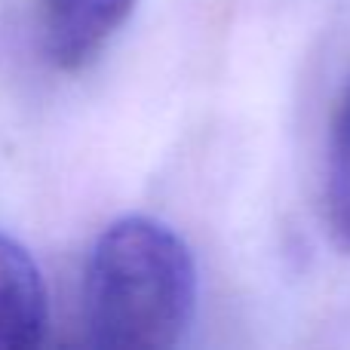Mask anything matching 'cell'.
I'll return each mask as SVG.
<instances>
[{
	"label": "cell",
	"mask_w": 350,
	"mask_h": 350,
	"mask_svg": "<svg viewBox=\"0 0 350 350\" xmlns=\"http://www.w3.org/2000/svg\"><path fill=\"white\" fill-rule=\"evenodd\" d=\"M80 308L86 341L96 347H175L197 308L187 243L151 215L117 218L86 255Z\"/></svg>",
	"instance_id": "6da1fadb"
},
{
	"label": "cell",
	"mask_w": 350,
	"mask_h": 350,
	"mask_svg": "<svg viewBox=\"0 0 350 350\" xmlns=\"http://www.w3.org/2000/svg\"><path fill=\"white\" fill-rule=\"evenodd\" d=\"M135 0H37L40 49L59 71L86 68L133 16Z\"/></svg>",
	"instance_id": "7a4b0ae2"
},
{
	"label": "cell",
	"mask_w": 350,
	"mask_h": 350,
	"mask_svg": "<svg viewBox=\"0 0 350 350\" xmlns=\"http://www.w3.org/2000/svg\"><path fill=\"white\" fill-rule=\"evenodd\" d=\"M49 329L46 283L31 252L0 234V350L37 347Z\"/></svg>",
	"instance_id": "3957f363"
},
{
	"label": "cell",
	"mask_w": 350,
	"mask_h": 350,
	"mask_svg": "<svg viewBox=\"0 0 350 350\" xmlns=\"http://www.w3.org/2000/svg\"><path fill=\"white\" fill-rule=\"evenodd\" d=\"M326 221L329 234L350 252V77L341 90L329 123L326 145Z\"/></svg>",
	"instance_id": "277c9868"
}]
</instances>
